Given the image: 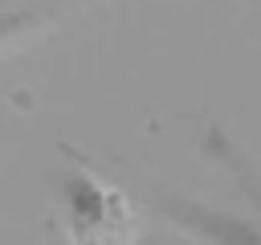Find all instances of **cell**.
I'll list each match as a JSON object with an SVG mask.
<instances>
[{"mask_svg":"<svg viewBox=\"0 0 261 245\" xmlns=\"http://www.w3.org/2000/svg\"><path fill=\"white\" fill-rule=\"evenodd\" d=\"M249 188H253V180H249ZM147 204H151V212H159L171 229L196 237L200 245H261V192H257V188H253L257 212L216 208V204H204V200L175 196V192H167V188L147 192Z\"/></svg>","mask_w":261,"mask_h":245,"instance_id":"obj_1","label":"cell"}]
</instances>
